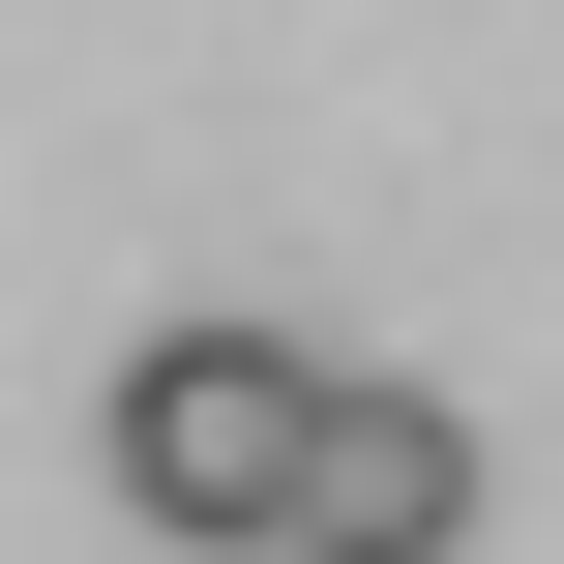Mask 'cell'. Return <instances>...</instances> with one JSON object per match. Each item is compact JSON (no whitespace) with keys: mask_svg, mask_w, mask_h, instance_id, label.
Segmentation results:
<instances>
[{"mask_svg":"<svg viewBox=\"0 0 564 564\" xmlns=\"http://www.w3.org/2000/svg\"><path fill=\"white\" fill-rule=\"evenodd\" d=\"M297 387H327L297 327H238V297H178V327H149V357L89 387V476H119L149 535H208V564H268V476H297Z\"/></svg>","mask_w":564,"mask_h":564,"instance_id":"cell-1","label":"cell"},{"mask_svg":"<svg viewBox=\"0 0 564 564\" xmlns=\"http://www.w3.org/2000/svg\"><path fill=\"white\" fill-rule=\"evenodd\" d=\"M268 564H476V416L327 357L297 387V476H268Z\"/></svg>","mask_w":564,"mask_h":564,"instance_id":"cell-2","label":"cell"}]
</instances>
